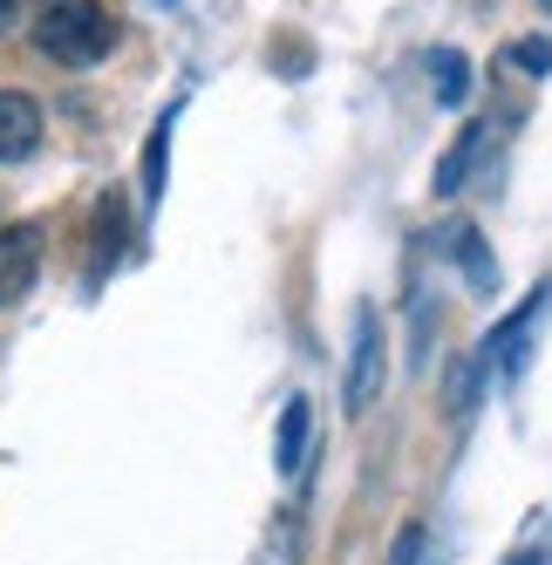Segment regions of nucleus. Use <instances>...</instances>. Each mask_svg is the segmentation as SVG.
<instances>
[{"label":"nucleus","instance_id":"14","mask_svg":"<svg viewBox=\"0 0 552 565\" xmlns=\"http://www.w3.org/2000/svg\"><path fill=\"white\" fill-rule=\"evenodd\" d=\"M505 565H545V558H539V552H511Z\"/></svg>","mask_w":552,"mask_h":565},{"label":"nucleus","instance_id":"13","mask_svg":"<svg viewBox=\"0 0 552 565\" xmlns=\"http://www.w3.org/2000/svg\"><path fill=\"white\" fill-rule=\"evenodd\" d=\"M14 21H21V0H0V34H14Z\"/></svg>","mask_w":552,"mask_h":565},{"label":"nucleus","instance_id":"5","mask_svg":"<svg viewBox=\"0 0 552 565\" xmlns=\"http://www.w3.org/2000/svg\"><path fill=\"white\" fill-rule=\"evenodd\" d=\"M307 443H314V402L294 395L287 409H280V429H273V463H280V477H300Z\"/></svg>","mask_w":552,"mask_h":565},{"label":"nucleus","instance_id":"3","mask_svg":"<svg viewBox=\"0 0 552 565\" xmlns=\"http://www.w3.org/2000/svg\"><path fill=\"white\" fill-rule=\"evenodd\" d=\"M34 273H42V225H34V218L0 225V307L28 300Z\"/></svg>","mask_w":552,"mask_h":565},{"label":"nucleus","instance_id":"4","mask_svg":"<svg viewBox=\"0 0 552 565\" xmlns=\"http://www.w3.org/2000/svg\"><path fill=\"white\" fill-rule=\"evenodd\" d=\"M34 150H42V103L0 89V164H28Z\"/></svg>","mask_w":552,"mask_h":565},{"label":"nucleus","instance_id":"12","mask_svg":"<svg viewBox=\"0 0 552 565\" xmlns=\"http://www.w3.org/2000/svg\"><path fill=\"white\" fill-rule=\"evenodd\" d=\"M416 552H423V524L410 518L403 532H396V545H389V565H416Z\"/></svg>","mask_w":552,"mask_h":565},{"label":"nucleus","instance_id":"11","mask_svg":"<svg viewBox=\"0 0 552 565\" xmlns=\"http://www.w3.org/2000/svg\"><path fill=\"white\" fill-rule=\"evenodd\" d=\"M505 68H511V75H552V42H545V34L511 42V49H505Z\"/></svg>","mask_w":552,"mask_h":565},{"label":"nucleus","instance_id":"1","mask_svg":"<svg viewBox=\"0 0 552 565\" xmlns=\"http://www.w3.org/2000/svg\"><path fill=\"white\" fill-rule=\"evenodd\" d=\"M34 49L62 68H89L116 49V14L103 0H42L34 8Z\"/></svg>","mask_w":552,"mask_h":565},{"label":"nucleus","instance_id":"10","mask_svg":"<svg viewBox=\"0 0 552 565\" xmlns=\"http://www.w3.org/2000/svg\"><path fill=\"white\" fill-rule=\"evenodd\" d=\"M450 253H457V266H464L470 279H478V294H491V287H498V266H491L485 238L470 232V225H457V232H450Z\"/></svg>","mask_w":552,"mask_h":565},{"label":"nucleus","instance_id":"2","mask_svg":"<svg viewBox=\"0 0 552 565\" xmlns=\"http://www.w3.org/2000/svg\"><path fill=\"white\" fill-rule=\"evenodd\" d=\"M382 354H389L382 313L362 300V307H354V328H348V375H341V409L348 416L375 409V395H382Z\"/></svg>","mask_w":552,"mask_h":565},{"label":"nucleus","instance_id":"7","mask_svg":"<svg viewBox=\"0 0 552 565\" xmlns=\"http://www.w3.org/2000/svg\"><path fill=\"white\" fill-rule=\"evenodd\" d=\"M485 143H491V130H485V124H470V130H464V137L444 150V164H437V198H457V191H464V178L478 171Z\"/></svg>","mask_w":552,"mask_h":565},{"label":"nucleus","instance_id":"9","mask_svg":"<svg viewBox=\"0 0 552 565\" xmlns=\"http://www.w3.org/2000/svg\"><path fill=\"white\" fill-rule=\"evenodd\" d=\"M124 238H130V225H124V198H103L96 205V273H109L116 266V253H124Z\"/></svg>","mask_w":552,"mask_h":565},{"label":"nucleus","instance_id":"6","mask_svg":"<svg viewBox=\"0 0 552 565\" xmlns=\"http://www.w3.org/2000/svg\"><path fill=\"white\" fill-rule=\"evenodd\" d=\"M423 68H429V96H437L444 109H464V103H470V83H478V68H470L464 49H429Z\"/></svg>","mask_w":552,"mask_h":565},{"label":"nucleus","instance_id":"8","mask_svg":"<svg viewBox=\"0 0 552 565\" xmlns=\"http://www.w3.org/2000/svg\"><path fill=\"white\" fill-rule=\"evenodd\" d=\"M171 124H178V109H164V116H157V130H150V143H144V205H157V198H164V164H171Z\"/></svg>","mask_w":552,"mask_h":565}]
</instances>
